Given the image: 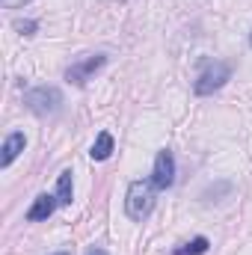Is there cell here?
Masks as SVG:
<instances>
[{
    "instance_id": "cell-1",
    "label": "cell",
    "mask_w": 252,
    "mask_h": 255,
    "mask_svg": "<svg viewBox=\"0 0 252 255\" xmlns=\"http://www.w3.org/2000/svg\"><path fill=\"white\" fill-rule=\"evenodd\" d=\"M154 181L151 178H136V181H130V187L125 193V214L133 220V223H142L148 214H151V208H154Z\"/></svg>"
},
{
    "instance_id": "cell-2",
    "label": "cell",
    "mask_w": 252,
    "mask_h": 255,
    "mask_svg": "<svg viewBox=\"0 0 252 255\" xmlns=\"http://www.w3.org/2000/svg\"><path fill=\"white\" fill-rule=\"evenodd\" d=\"M229 80H232V65L223 63V60H214V63H208L199 71V77H196V83H193V92H196V95H214V92L223 89Z\"/></svg>"
},
{
    "instance_id": "cell-3",
    "label": "cell",
    "mask_w": 252,
    "mask_h": 255,
    "mask_svg": "<svg viewBox=\"0 0 252 255\" xmlns=\"http://www.w3.org/2000/svg\"><path fill=\"white\" fill-rule=\"evenodd\" d=\"M24 104L36 116H54L63 107V92L57 86H36V89L24 92Z\"/></svg>"
},
{
    "instance_id": "cell-4",
    "label": "cell",
    "mask_w": 252,
    "mask_h": 255,
    "mask_svg": "<svg viewBox=\"0 0 252 255\" xmlns=\"http://www.w3.org/2000/svg\"><path fill=\"white\" fill-rule=\"evenodd\" d=\"M104 65H107L104 54H86V57H80L77 63H71L65 68V80L74 83V86H86V80H92V74H98Z\"/></svg>"
},
{
    "instance_id": "cell-5",
    "label": "cell",
    "mask_w": 252,
    "mask_h": 255,
    "mask_svg": "<svg viewBox=\"0 0 252 255\" xmlns=\"http://www.w3.org/2000/svg\"><path fill=\"white\" fill-rule=\"evenodd\" d=\"M151 181H154L157 190H169L175 184V157H172V151H166V148L157 151L154 169H151Z\"/></svg>"
},
{
    "instance_id": "cell-6",
    "label": "cell",
    "mask_w": 252,
    "mask_h": 255,
    "mask_svg": "<svg viewBox=\"0 0 252 255\" xmlns=\"http://www.w3.org/2000/svg\"><path fill=\"white\" fill-rule=\"evenodd\" d=\"M57 196H51V193H39L36 199H33V205L27 208V220L30 223H45L54 211H57Z\"/></svg>"
},
{
    "instance_id": "cell-7",
    "label": "cell",
    "mask_w": 252,
    "mask_h": 255,
    "mask_svg": "<svg viewBox=\"0 0 252 255\" xmlns=\"http://www.w3.org/2000/svg\"><path fill=\"white\" fill-rule=\"evenodd\" d=\"M24 145H27V136L21 133V130H12L9 136H6V142H3V154H0V166L6 169L21 151H24Z\"/></svg>"
},
{
    "instance_id": "cell-8",
    "label": "cell",
    "mask_w": 252,
    "mask_h": 255,
    "mask_svg": "<svg viewBox=\"0 0 252 255\" xmlns=\"http://www.w3.org/2000/svg\"><path fill=\"white\" fill-rule=\"evenodd\" d=\"M110 154H113V133L101 130V133L95 136V142H92V151H89V157H92V160H107Z\"/></svg>"
},
{
    "instance_id": "cell-9",
    "label": "cell",
    "mask_w": 252,
    "mask_h": 255,
    "mask_svg": "<svg viewBox=\"0 0 252 255\" xmlns=\"http://www.w3.org/2000/svg\"><path fill=\"white\" fill-rule=\"evenodd\" d=\"M71 193H74V184H71V169H65V172H60V178H57V202L63 205V208H68L71 205Z\"/></svg>"
},
{
    "instance_id": "cell-10",
    "label": "cell",
    "mask_w": 252,
    "mask_h": 255,
    "mask_svg": "<svg viewBox=\"0 0 252 255\" xmlns=\"http://www.w3.org/2000/svg\"><path fill=\"white\" fill-rule=\"evenodd\" d=\"M208 247H211V244H208V238H202V235H199V238H193L190 244L178 247L172 255H205V253H208Z\"/></svg>"
},
{
    "instance_id": "cell-11",
    "label": "cell",
    "mask_w": 252,
    "mask_h": 255,
    "mask_svg": "<svg viewBox=\"0 0 252 255\" xmlns=\"http://www.w3.org/2000/svg\"><path fill=\"white\" fill-rule=\"evenodd\" d=\"M15 27H18V30H21V33H24V36H33V33H36V27H39V24H36V21H18V24H15Z\"/></svg>"
},
{
    "instance_id": "cell-12",
    "label": "cell",
    "mask_w": 252,
    "mask_h": 255,
    "mask_svg": "<svg viewBox=\"0 0 252 255\" xmlns=\"http://www.w3.org/2000/svg\"><path fill=\"white\" fill-rule=\"evenodd\" d=\"M0 3H3L6 9H21V6H24V3H30V0H0Z\"/></svg>"
},
{
    "instance_id": "cell-13",
    "label": "cell",
    "mask_w": 252,
    "mask_h": 255,
    "mask_svg": "<svg viewBox=\"0 0 252 255\" xmlns=\"http://www.w3.org/2000/svg\"><path fill=\"white\" fill-rule=\"evenodd\" d=\"M86 255H107V253H104V250H98V247H95V250H89V253H86Z\"/></svg>"
},
{
    "instance_id": "cell-14",
    "label": "cell",
    "mask_w": 252,
    "mask_h": 255,
    "mask_svg": "<svg viewBox=\"0 0 252 255\" xmlns=\"http://www.w3.org/2000/svg\"><path fill=\"white\" fill-rule=\"evenodd\" d=\"M57 255H68V253H57Z\"/></svg>"
},
{
    "instance_id": "cell-15",
    "label": "cell",
    "mask_w": 252,
    "mask_h": 255,
    "mask_svg": "<svg viewBox=\"0 0 252 255\" xmlns=\"http://www.w3.org/2000/svg\"><path fill=\"white\" fill-rule=\"evenodd\" d=\"M250 45H252V36H250Z\"/></svg>"
}]
</instances>
